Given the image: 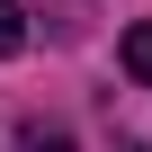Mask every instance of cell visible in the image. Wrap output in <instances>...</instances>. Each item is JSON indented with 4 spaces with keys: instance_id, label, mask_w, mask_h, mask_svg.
<instances>
[{
    "instance_id": "obj_1",
    "label": "cell",
    "mask_w": 152,
    "mask_h": 152,
    "mask_svg": "<svg viewBox=\"0 0 152 152\" xmlns=\"http://www.w3.org/2000/svg\"><path fill=\"white\" fill-rule=\"evenodd\" d=\"M116 54H125V72H134V81H143V90H152V18H134V27H125V45H116Z\"/></svg>"
},
{
    "instance_id": "obj_3",
    "label": "cell",
    "mask_w": 152,
    "mask_h": 152,
    "mask_svg": "<svg viewBox=\"0 0 152 152\" xmlns=\"http://www.w3.org/2000/svg\"><path fill=\"white\" fill-rule=\"evenodd\" d=\"M18 152H72V134H63V125H27V134H18Z\"/></svg>"
},
{
    "instance_id": "obj_2",
    "label": "cell",
    "mask_w": 152,
    "mask_h": 152,
    "mask_svg": "<svg viewBox=\"0 0 152 152\" xmlns=\"http://www.w3.org/2000/svg\"><path fill=\"white\" fill-rule=\"evenodd\" d=\"M27 45V0H0V54Z\"/></svg>"
}]
</instances>
